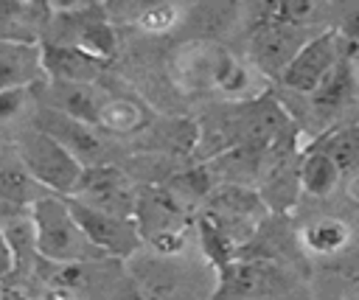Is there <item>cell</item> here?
I'll return each instance as SVG.
<instances>
[{
    "instance_id": "17",
    "label": "cell",
    "mask_w": 359,
    "mask_h": 300,
    "mask_svg": "<svg viewBox=\"0 0 359 300\" xmlns=\"http://www.w3.org/2000/svg\"><path fill=\"white\" fill-rule=\"evenodd\" d=\"M328 154L339 165V171H356L359 168V129H348L337 135L328 146Z\"/></svg>"
},
{
    "instance_id": "1",
    "label": "cell",
    "mask_w": 359,
    "mask_h": 300,
    "mask_svg": "<svg viewBox=\"0 0 359 300\" xmlns=\"http://www.w3.org/2000/svg\"><path fill=\"white\" fill-rule=\"evenodd\" d=\"M36 233V252L56 264H81L90 258H98L101 252L90 244V238L81 233L79 221L73 219L67 199L59 193H42L34 199L28 210Z\"/></svg>"
},
{
    "instance_id": "16",
    "label": "cell",
    "mask_w": 359,
    "mask_h": 300,
    "mask_svg": "<svg viewBox=\"0 0 359 300\" xmlns=\"http://www.w3.org/2000/svg\"><path fill=\"white\" fill-rule=\"evenodd\" d=\"M303 238H306V247L314 250V252H337V250H342L348 244L351 230H348V224L342 219H331L328 216V219H317L303 233Z\"/></svg>"
},
{
    "instance_id": "5",
    "label": "cell",
    "mask_w": 359,
    "mask_h": 300,
    "mask_svg": "<svg viewBox=\"0 0 359 300\" xmlns=\"http://www.w3.org/2000/svg\"><path fill=\"white\" fill-rule=\"evenodd\" d=\"M135 221L143 238H151L160 250L171 252L182 244L185 205L168 191V185H146L137 196Z\"/></svg>"
},
{
    "instance_id": "18",
    "label": "cell",
    "mask_w": 359,
    "mask_h": 300,
    "mask_svg": "<svg viewBox=\"0 0 359 300\" xmlns=\"http://www.w3.org/2000/svg\"><path fill=\"white\" fill-rule=\"evenodd\" d=\"M174 17H177L174 6H149L146 11L137 14V25L143 31H165L174 25Z\"/></svg>"
},
{
    "instance_id": "20",
    "label": "cell",
    "mask_w": 359,
    "mask_h": 300,
    "mask_svg": "<svg viewBox=\"0 0 359 300\" xmlns=\"http://www.w3.org/2000/svg\"><path fill=\"white\" fill-rule=\"evenodd\" d=\"M11 261H14V252H11V244L6 238V230L0 227V275H6L11 269Z\"/></svg>"
},
{
    "instance_id": "14",
    "label": "cell",
    "mask_w": 359,
    "mask_h": 300,
    "mask_svg": "<svg viewBox=\"0 0 359 300\" xmlns=\"http://www.w3.org/2000/svg\"><path fill=\"white\" fill-rule=\"evenodd\" d=\"M339 174L342 171H339V165L334 163V157L328 151H314L300 165V182L314 196H328L334 191Z\"/></svg>"
},
{
    "instance_id": "13",
    "label": "cell",
    "mask_w": 359,
    "mask_h": 300,
    "mask_svg": "<svg viewBox=\"0 0 359 300\" xmlns=\"http://www.w3.org/2000/svg\"><path fill=\"white\" fill-rule=\"evenodd\" d=\"M297 45H294V36L292 31H286L283 25H275V28H266L264 34L255 36V45H252V56L255 62L264 67V70H278V67H289V62L297 56Z\"/></svg>"
},
{
    "instance_id": "2",
    "label": "cell",
    "mask_w": 359,
    "mask_h": 300,
    "mask_svg": "<svg viewBox=\"0 0 359 300\" xmlns=\"http://www.w3.org/2000/svg\"><path fill=\"white\" fill-rule=\"evenodd\" d=\"M20 160L34 182L45 185L50 193H59V196H70L84 174V165L39 126H28L22 132Z\"/></svg>"
},
{
    "instance_id": "4",
    "label": "cell",
    "mask_w": 359,
    "mask_h": 300,
    "mask_svg": "<svg viewBox=\"0 0 359 300\" xmlns=\"http://www.w3.org/2000/svg\"><path fill=\"white\" fill-rule=\"evenodd\" d=\"M70 196L95 210H104V213H112L121 219H135L140 188L135 185V179L126 171H121L109 163H101V165L84 168L79 185Z\"/></svg>"
},
{
    "instance_id": "6",
    "label": "cell",
    "mask_w": 359,
    "mask_h": 300,
    "mask_svg": "<svg viewBox=\"0 0 359 300\" xmlns=\"http://www.w3.org/2000/svg\"><path fill=\"white\" fill-rule=\"evenodd\" d=\"M67 207L73 213V219L79 221L81 233L90 238V244L101 252V255H115V258H126L137 250L140 244V227L135 219H121L104 210H95L73 196H65Z\"/></svg>"
},
{
    "instance_id": "19",
    "label": "cell",
    "mask_w": 359,
    "mask_h": 300,
    "mask_svg": "<svg viewBox=\"0 0 359 300\" xmlns=\"http://www.w3.org/2000/svg\"><path fill=\"white\" fill-rule=\"evenodd\" d=\"M22 101H25V90L0 93V121H6V118H11V115H17V112H20V107H22Z\"/></svg>"
},
{
    "instance_id": "7",
    "label": "cell",
    "mask_w": 359,
    "mask_h": 300,
    "mask_svg": "<svg viewBox=\"0 0 359 300\" xmlns=\"http://www.w3.org/2000/svg\"><path fill=\"white\" fill-rule=\"evenodd\" d=\"M34 126H39V129L48 132L53 140H59L84 168L107 163V160H104V157H107V146L101 143V137L93 132L90 123L76 121V118H70V115H65V112L39 107V109H36V118H34Z\"/></svg>"
},
{
    "instance_id": "12",
    "label": "cell",
    "mask_w": 359,
    "mask_h": 300,
    "mask_svg": "<svg viewBox=\"0 0 359 300\" xmlns=\"http://www.w3.org/2000/svg\"><path fill=\"white\" fill-rule=\"evenodd\" d=\"M98 123L118 135H132L149 123V109L132 95H104L98 109Z\"/></svg>"
},
{
    "instance_id": "8",
    "label": "cell",
    "mask_w": 359,
    "mask_h": 300,
    "mask_svg": "<svg viewBox=\"0 0 359 300\" xmlns=\"http://www.w3.org/2000/svg\"><path fill=\"white\" fill-rule=\"evenodd\" d=\"M334 67H337L334 36H320L297 50V56L283 70V84L300 93H317Z\"/></svg>"
},
{
    "instance_id": "11",
    "label": "cell",
    "mask_w": 359,
    "mask_h": 300,
    "mask_svg": "<svg viewBox=\"0 0 359 300\" xmlns=\"http://www.w3.org/2000/svg\"><path fill=\"white\" fill-rule=\"evenodd\" d=\"M50 17V8L39 3H0V42L42 45Z\"/></svg>"
},
{
    "instance_id": "15",
    "label": "cell",
    "mask_w": 359,
    "mask_h": 300,
    "mask_svg": "<svg viewBox=\"0 0 359 300\" xmlns=\"http://www.w3.org/2000/svg\"><path fill=\"white\" fill-rule=\"evenodd\" d=\"M351 84H353V73L351 64L337 62V67L328 73V79L320 84V90L314 93V107L320 112H334L339 109L348 98H351Z\"/></svg>"
},
{
    "instance_id": "10",
    "label": "cell",
    "mask_w": 359,
    "mask_h": 300,
    "mask_svg": "<svg viewBox=\"0 0 359 300\" xmlns=\"http://www.w3.org/2000/svg\"><path fill=\"white\" fill-rule=\"evenodd\" d=\"M45 81L42 45L0 42V93L28 90Z\"/></svg>"
},
{
    "instance_id": "3",
    "label": "cell",
    "mask_w": 359,
    "mask_h": 300,
    "mask_svg": "<svg viewBox=\"0 0 359 300\" xmlns=\"http://www.w3.org/2000/svg\"><path fill=\"white\" fill-rule=\"evenodd\" d=\"M45 42L79 48L104 62L115 50V31L107 20L104 6H73V8H59L50 17Z\"/></svg>"
},
{
    "instance_id": "9",
    "label": "cell",
    "mask_w": 359,
    "mask_h": 300,
    "mask_svg": "<svg viewBox=\"0 0 359 300\" xmlns=\"http://www.w3.org/2000/svg\"><path fill=\"white\" fill-rule=\"evenodd\" d=\"M42 64H45V79L53 84H81L93 87L101 79L104 62L79 50V48H65V45H48L42 42Z\"/></svg>"
},
{
    "instance_id": "21",
    "label": "cell",
    "mask_w": 359,
    "mask_h": 300,
    "mask_svg": "<svg viewBox=\"0 0 359 300\" xmlns=\"http://www.w3.org/2000/svg\"><path fill=\"white\" fill-rule=\"evenodd\" d=\"M345 193L359 205V171H353V174L345 179Z\"/></svg>"
}]
</instances>
